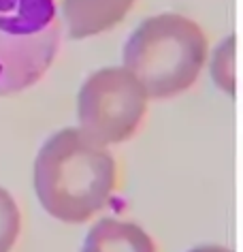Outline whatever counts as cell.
<instances>
[{
    "instance_id": "6da1fadb",
    "label": "cell",
    "mask_w": 243,
    "mask_h": 252,
    "mask_svg": "<svg viewBox=\"0 0 243 252\" xmlns=\"http://www.w3.org/2000/svg\"><path fill=\"white\" fill-rule=\"evenodd\" d=\"M117 167L107 146L81 128L52 135L34 160V190L49 216L68 224L88 222L109 205Z\"/></svg>"
},
{
    "instance_id": "7a4b0ae2",
    "label": "cell",
    "mask_w": 243,
    "mask_h": 252,
    "mask_svg": "<svg viewBox=\"0 0 243 252\" xmlns=\"http://www.w3.org/2000/svg\"><path fill=\"white\" fill-rule=\"evenodd\" d=\"M207 54V36L194 20L160 13L141 22L128 36L124 68L139 79L147 98H173L194 86Z\"/></svg>"
},
{
    "instance_id": "3957f363",
    "label": "cell",
    "mask_w": 243,
    "mask_h": 252,
    "mask_svg": "<svg viewBox=\"0 0 243 252\" xmlns=\"http://www.w3.org/2000/svg\"><path fill=\"white\" fill-rule=\"evenodd\" d=\"M55 0H0V96L39 84L60 52Z\"/></svg>"
},
{
    "instance_id": "277c9868",
    "label": "cell",
    "mask_w": 243,
    "mask_h": 252,
    "mask_svg": "<svg viewBox=\"0 0 243 252\" xmlns=\"http://www.w3.org/2000/svg\"><path fill=\"white\" fill-rule=\"evenodd\" d=\"M145 111L147 94L124 66L98 68L79 90V126L103 146L128 141L141 126Z\"/></svg>"
},
{
    "instance_id": "5b68a950",
    "label": "cell",
    "mask_w": 243,
    "mask_h": 252,
    "mask_svg": "<svg viewBox=\"0 0 243 252\" xmlns=\"http://www.w3.org/2000/svg\"><path fill=\"white\" fill-rule=\"evenodd\" d=\"M135 0H62L60 24L75 41L103 34L130 13Z\"/></svg>"
},
{
    "instance_id": "8992f818",
    "label": "cell",
    "mask_w": 243,
    "mask_h": 252,
    "mask_svg": "<svg viewBox=\"0 0 243 252\" xmlns=\"http://www.w3.org/2000/svg\"><path fill=\"white\" fill-rule=\"evenodd\" d=\"M83 252H156V244L139 224L103 218L90 229Z\"/></svg>"
},
{
    "instance_id": "52a82bcc",
    "label": "cell",
    "mask_w": 243,
    "mask_h": 252,
    "mask_svg": "<svg viewBox=\"0 0 243 252\" xmlns=\"http://www.w3.org/2000/svg\"><path fill=\"white\" fill-rule=\"evenodd\" d=\"M235 36L230 34L228 39H224L220 45L216 47L214 56H211L209 62V71H211V79L216 81V86L220 88L222 92L235 96L237 90V62H235Z\"/></svg>"
},
{
    "instance_id": "ba28073f",
    "label": "cell",
    "mask_w": 243,
    "mask_h": 252,
    "mask_svg": "<svg viewBox=\"0 0 243 252\" xmlns=\"http://www.w3.org/2000/svg\"><path fill=\"white\" fill-rule=\"evenodd\" d=\"M22 214L13 197L0 188V252H11L20 237Z\"/></svg>"
},
{
    "instance_id": "9c48e42d",
    "label": "cell",
    "mask_w": 243,
    "mask_h": 252,
    "mask_svg": "<svg viewBox=\"0 0 243 252\" xmlns=\"http://www.w3.org/2000/svg\"><path fill=\"white\" fill-rule=\"evenodd\" d=\"M190 252H233V250L224 248V246H198V248H192Z\"/></svg>"
}]
</instances>
